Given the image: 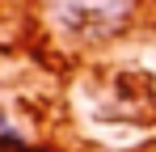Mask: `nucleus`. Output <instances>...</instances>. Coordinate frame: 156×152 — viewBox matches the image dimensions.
<instances>
[{
    "label": "nucleus",
    "mask_w": 156,
    "mask_h": 152,
    "mask_svg": "<svg viewBox=\"0 0 156 152\" xmlns=\"http://www.w3.org/2000/svg\"><path fill=\"white\" fill-rule=\"evenodd\" d=\"M42 17L68 47H101L127 34L139 17V0H42Z\"/></svg>",
    "instance_id": "1"
},
{
    "label": "nucleus",
    "mask_w": 156,
    "mask_h": 152,
    "mask_svg": "<svg viewBox=\"0 0 156 152\" xmlns=\"http://www.w3.org/2000/svg\"><path fill=\"white\" fill-rule=\"evenodd\" d=\"M0 152H51V144H42V139L26 135L21 127L9 118V110L0 106Z\"/></svg>",
    "instance_id": "2"
},
{
    "label": "nucleus",
    "mask_w": 156,
    "mask_h": 152,
    "mask_svg": "<svg viewBox=\"0 0 156 152\" xmlns=\"http://www.w3.org/2000/svg\"><path fill=\"white\" fill-rule=\"evenodd\" d=\"M152 152H156V148H152Z\"/></svg>",
    "instance_id": "3"
}]
</instances>
